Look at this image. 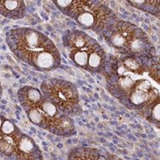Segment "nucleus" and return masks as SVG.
Returning <instances> with one entry per match:
<instances>
[{"label": "nucleus", "instance_id": "1", "mask_svg": "<svg viewBox=\"0 0 160 160\" xmlns=\"http://www.w3.org/2000/svg\"><path fill=\"white\" fill-rule=\"evenodd\" d=\"M106 87L126 108L147 118L151 109L160 102L159 62L157 55L108 58L102 73Z\"/></svg>", "mask_w": 160, "mask_h": 160}, {"label": "nucleus", "instance_id": "2", "mask_svg": "<svg viewBox=\"0 0 160 160\" xmlns=\"http://www.w3.org/2000/svg\"><path fill=\"white\" fill-rule=\"evenodd\" d=\"M6 43L19 61L38 71H52L61 66L62 56L57 46L38 29L29 27L9 29Z\"/></svg>", "mask_w": 160, "mask_h": 160}, {"label": "nucleus", "instance_id": "3", "mask_svg": "<svg viewBox=\"0 0 160 160\" xmlns=\"http://www.w3.org/2000/svg\"><path fill=\"white\" fill-rule=\"evenodd\" d=\"M17 96L27 118L33 125L59 136L69 137L75 133L73 119L61 112L37 87L22 86L18 90Z\"/></svg>", "mask_w": 160, "mask_h": 160}, {"label": "nucleus", "instance_id": "4", "mask_svg": "<svg viewBox=\"0 0 160 160\" xmlns=\"http://www.w3.org/2000/svg\"><path fill=\"white\" fill-rule=\"evenodd\" d=\"M64 51L76 67L91 74H102L108 56L96 39L83 30L68 29L62 36Z\"/></svg>", "mask_w": 160, "mask_h": 160}, {"label": "nucleus", "instance_id": "5", "mask_svg": "<svg viewBox=\"0 0 160 160\" xmlns=\"http://www.w3.org/2000/svg\"><path fill=\"white\" fill-rule=\"evenodd\" d=\"M58 9L74 20L80 28L102 35L118 20L109 6L97 0H54Z\"/></svg>", "mask_w": 160, "mask_h": 160}, {"label": "nucleus", "instance_id": "6", "mask_svg": "<svg viewBox=\"0 0 160 160\" xmlns=\"http://www.w3.org/2000/svg\"><path fill=\"white\" fill-rule=\"evenodd\" d=\"M102 36L106 43L121 55L130 57L156 55V49L148 35L133 23L118 19Z\"/></svg>", "mask_w": 160, "mask_h": 160}, {"label": "nucleus", "instance_id": "7", "mask_svg": "<svg viewBox=\"0 0 160 160\" xmlns=\"http://www.w3.org/2000/svg\"><path fill=\"white\" fill-rule=\"evenodd\" d=\"M39 90L63 114L69 118L82 114L83 109L80 104L78 90L69 80L52 78L40 85Z\"/></svg>", "mask_w": 160, "mask_h": 160}, {"label": "nucleus", "instance_id": "8", "mask_svg": "<svg viewBox=\"0 0 160 160\" xmlns=\"http://www.w3.org/2000/svg\"><path fill=\"white\" fill-rule=\"evenodd\" d=\"M24 134L11 119L0 114V154L9 160H17L20 141Z\"/></svg>", "mask_w": 160, "mask_h": 160}, {"label": "nucleus", "instance_id": "9", "mask_svg": "<svg viewBox=\"0 0 160 160\" xmlns=\"http://www.w3.org/2000/svg\"><path fill=\"white\" fill-rule=\"evenodd\" d=\"M69 160H123L118 157L89 147H78L70 150Z\"/></svg>", "mask_w": 160, "mask_h": 160}, {"label": "nucleus", "instance_id": "10", "mask_svg": "<svg viewBox=\"0 0 160 160\" xmlns=\"http://www.w3.org/2000/svg\"><path fill=\"white\" fill-rule=\"evenodd\" d=\"M0 15L10 20H21L26 15V5L22 0H0Z\"/></svg>", "mask_w": 160, "mask_h": 160}, {"label": "nucleus", "instance_id": "11", "mask_svg": "<svg viewBox=\"0 0 160 160\" xmlns=\"http://www.w3.org/2000/svg\"><path fill=\"white\" fill-rule=\"evenodd\" d=\"M127 3L139 10L159 17L160 2L158 0H129Z\"/></svg>", "mask_w": 160, "mask_h": 160}, {"label": "nucleus", "instance_id": "12", "mask_svg": "<svg viewBox=\"0 0 160 160\" xmlns=\"http://www.w3.org/2000/svg\"><path fill=\"white\" fill-rule=\"evenodd\" d=\"M159 119H160V102L157 103L154 106V108L151 109L150 114L147 118V120L149 121L150 123L154 124V125H159Z\"/></svg>", "mask_w": 160, "mask_h": 160}, {"label": "nucleus", "instance_id": "13", "mask_svg": "<svg viewBox=\"0 0 160 160\" xmlns=\"http://www.w3.org/2000/svg\"><path fill=\"white\" fill-rule=\"evenodd\" d=\"M3 96V87H2V85H1V82H0V99Z\"/></svg>", "mask_w": 160, "mask_h": 160}]
</instances>
